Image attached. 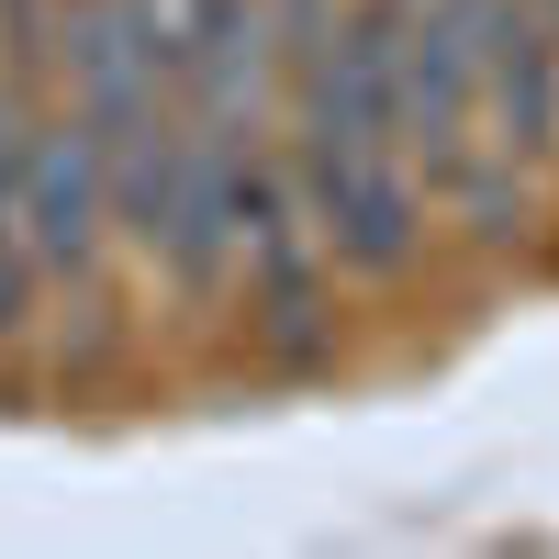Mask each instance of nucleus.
<instances>
[{
	"instance_id": "f257e3e1",
	"label": "nucleus",
	"mask_w": 559,
	"mask_h": 559,
	"mask_svg": "<svg viewBox=\"0 0 559 559\" xmlns=\"http://www.w3.org/2000/svg\"><path fill=\"white\" fill-rule=\"evenodd\" d=\"M102 224H112V191H102V146L90 123H34L23 134V236H34V269L45 280H90L102 269Z\"/></svg>"
},
{
	"instance_id": "7ed1b4c3",
	"label": "nucleus",
	"mask_w": 559,
	"mask_h": 559,
	"mask_svg": "<svg viewBox=\"0 0 559 559\" xmlns=\"http://www.w3.org/2000/svg\"><path fill=\"white\" fill-rule=\"evenodd\" d=\"M548 34H559V0H548Z\"/></svg>"
},
{
	"instance_id": "f03ea898",
	"label": "nucleus",
	"mask_w": 559,
	"mask_h": 559,
	"mask_svg": "<svg viewBox=\"0 0 559 559\" xmlns=\"http://www.w3.org/2000/svg\"><path fill=\"white\" fill-rule=\"evenodd\" d=\"M471 90H492V146L537 157L559 134V34L548 0H471Z\"/></svg>"
}]
</instances>
